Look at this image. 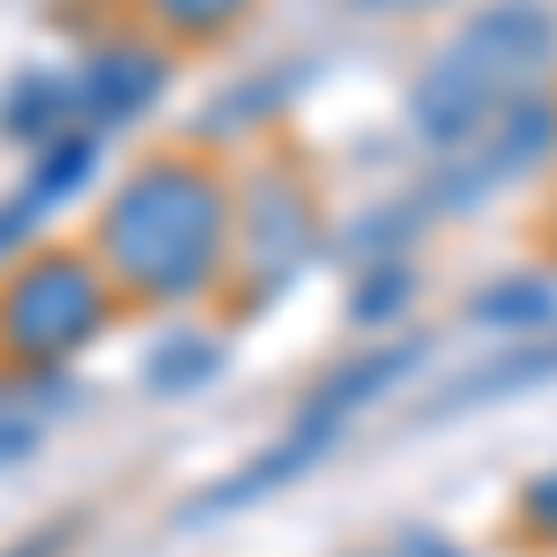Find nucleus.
<instances>
[{"mask_svg": "<svg viewBox=\"0 0 557 557\" xmlns=\"http://www.w3.org/2000/svg\"><path fill=\"white\" fill-rule=\"evenodd\" d=\"M231 246V194L194 157H149L120 178L104 209V275L149 305L201 298L223 275Z\"/></svg>", "mask_w": 557, "mask_h": 557, "instance_id": "1", "label": "nucleus"}, {"mask_svg": "<svg viewBox=\"0 0 557 557\" xmlns=\"http://www.w3.org/2000/svg\"><path fill=\"white\" fill-rule=\"evenodd\" d=\"M557 67V15L535 0H498L475 23H461L438 45L417 89H409V127L424 134L438 157L469 149L475 134H491L513 104L535 97V83Z\"/></svg>", "mask_w": 557, "mask_h": 557, "instance_id": "2", "label": "nucleus"}, {"mask_svg": "<svg viewBox=\"0 0 557 557\" xmlns=\"http://www.w3.org/2000/svg\"><path fill=\"white\" fill-rule=\"evenodd\" d=\"M424 364V343H386L372 349V357H357V364H343V372H327V380L305 394V409L290 417V424L275 431V446H260L246 469H231L223 483H209L201 491V506L186 520H209V513H238V506H260L268 491H283V483H298L305 469H320L335 446H343V431L380 401L386 386H401L409 372Z\"/></svg>", "mask_w": 557, "mask_h": 557, "instance_id": "3", "label": "nucleus"}, {"mask_svg": "<svg viewBox=\"0 0 557 557\" xmlns=\"http://www.w3.org/2000/svg\"><path fill=\"white\" fill-rule=\"evenodd\" d=\"M112 312V275L83 253L23 260L0 290V349L15 364H67L83 343H97Z\"/></svg>", "mask_w": 557, "mask_h": 557, "instance_id": "4", "label": "nucleus"}, {"mask_svg": "<svg viewBox=\"0 0 557 557\" xmlns=\"http://www.w3.org/2000/svg\"><path fill=\"white\" fill-rule=\"evenodd\" d=\"M557 141V104L550 97H528V104H513L506 120L491 134H475L469 149H454L446 157V172L431 178V209H475V201H491L506 178H520L535 157H550Z\"/></svg>", "mask_w": 557, "mask_h": 557, "instance_id": "5", "label": "nucleus"}, {"mask_svg": "<svg viewBox=\"0 0 557 557\" xmlns=\"http://www.w3.org/2000/svg\"><path fill=\"white\" fill-rule=\"evenodd\" d=\"M157 89H164V60L149 45H112L75 75V104L97 112V120H134Z\"/></svg>", "mask_w": 557, "mask_h": 557, "instance_id": "6", "label": "nucleus"}, {"mask_svg": "<svg viewBox=\"0 0 557 557\" xmlns=\"http://www.w3.org/2000/svg\"><path fill=\"white\" fill-rule=\"evenodd\" d=\"M89 164H97V141H89V134H52L45 157H38V172L23 178V194H15V209L0 215V253H8V246H15V238H23L60 194H75V186L89 178Z\"/></svg>", "mask_w": 557, "mask_h": 557, "instance_id": "7", "label": "nucleus"}, {"mask_svg": "<svg viewBox=\"0 0 557 557\" xmlns=\"http://www.w3.org/2000/svg\"><path fill=\"white\" fill-rule=\"evenodd\" d=\"M557 372V343L543 349H513V357H498V364H483V372H469V386H454L431 417H446V409H469V401H498V394H520V386H543Z\"/></svg>", "mask_w": 557, "mask_h": 557, "instance_id": "8", "label": "nucleus"}, {"mask_svg": "<svg viewBox=\"0 0 557 557\" xmlns=\"http://www.w3.org/2000/svg\"><path fill=\"white\" fill-rule=\"evenodd\" d=\"M475 320H491V327H550L557 290L535 283V275H520V283H506V290H483V298H475Z\"/></svg>", "mask_w": 557, "mask_h": 557, "instance_id": "9", "label": "nucleus"}, {"mask_svg": "<svg viewBox=\"0 0 557 557\" xmlns=\"http://www.w3.org/2000/svg\"><path fill=\"white\" fill-rule=\"evenodd\" d=\"M253 0H149V15L178 30V38H215V30H231L238 15H246Z\"/></svg>", "mask_w": 557, "mask_h": 557, "instance_id": "10", "label": "nucleus"}, {"mask_svg": "<svg viewBox=\"0 0 557 557\" xmlns=\"http://www.w3.org/2000/svg\"><path fill=\"white\" fill-rule=\"evenodd\" d=\"M75 535H83V520H52V528H38V535H23L8 557H67Z\"/></svg>", "mask_w": 557, "mask_h": 557, "instance_id": "11", "label": "nucleus"}, {"mask_svg": "<svg viewBox=\"0 0 557 557\" xmlns=\"http://www.w3.org/2000/svg\"><path fill=\"white\" fill-rule=\"evenodd\" d=\"M528 520H535L543 535H557V469L543 475V483H528Z\"/></svg>", "mask_w": 557, "mask_h": 557, "instance_id": "12", "label": "nucleus"}]
</instances>
